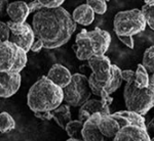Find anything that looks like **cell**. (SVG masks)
Instances as JSON below:
<instances>
[{
    "mask_svg": "<svg viewBox=\"0 0 154 141\" xmlns=\"http://www.w3.org/2000/svg\"><path fill=\"white\" fill-rule=\"evenodd\" d=\"M143 66L148 71L149 75L154 74V45L148 47L143 54Z\"/></svg>",
    "mask_w": 154,
    "mask_h": 141,
    "instance_id": "cell-23",
    "label": "cell"
},
{
    "mask_svg": "<svg viewBox=\"0 0 154 141\" xmlns=\"http://www.w3.org/2000/svg\"><path fill=\"white\" fill-rule=\"evenodd\" d=\"M27 52L11 41L0 43V72L21 73L27 65Z\"/></svg>",
    "mask_w": 154,
    "mask_h": 141,
    "instance_id": "cell-6",
    "label": "cell"
},
{
    "mask_svg": "<svg viewBox=\"0 0 154 141\" xmlns=\"http://www.w3.org/2000/svg\"><path fill=\"white\" fill-rule=\"evenodd\" d=\"M43 47H44L43 42H42L40 39L36 38V40L34 41L33 45H32V47H31V51H33V52H39Z\"/></svg>",
    "mask_w": 154,
    "mask_h": 141,
    "instance_id": "cell-32",
    "label": "cell"
},
{
    "mask_svg": "<svg viewBox=\"0 0 154 141\" xmlns=\"http://www.w3.org/2000/svg\"><path fill=\"white\" fill-rule=\"evenodd\" d=\"M118 39L125 44V46H128V48L133 49L134 48V38L133 36H122V35H119L117 36Z\"/></svg>",
    "mask_w": 154,
    "mask_h": 141,
    "instance_id": "cell-29",
    "label": "cell"
},
{
    "mask_svg": "<svg viewBox=\"0 0 154 141\" xmlns=\"http://www.w3.org/2000/svg\"><path fill=\"white\" fill-rule=\"evenodd\" d=\"M95 13L94 9L88 4H81L74 9L72 16L77 24L81 26H89L95 21Z\"/></svg>",
    "mask_w": 154,
    "mask_h": 141,
    "instance_id": "cell-16",
    "label": "cell"
},
{
    "mask_svg": "<svg viewBox=\"0 0 154 141\" xmlns=\"http://www.w3.org/2000/svg\"><path fill=\"white\" fill-rule=\"evenodd\" d=\"M32 27L35 37L43 42L44 47L54 49L70 40L77 23L64 7H43L34 13Z\"/></svg>",
    "mask_w": 154,
    "mask_h": 141,
    "instance_id": "cell-1",
    "label": "cell"
},
{
    "mask_svg": "<svg viewBox=\"0 0 154 141\" xmlns=\"http://www.w3.org/2000/svg\"><path fill=\"white\" fill-rule=\"evenodd\" d=\"M16 128V121L6 112H2L0 113V132L2 134L8 133Z\"/></svg>",
    "mask_w": 154,
    "mask_h": 141,
    "instance_id": "cell-21",
    "label": "cell"
},
{
    "mask_svg": "<svg viewBox=\"0 0 154 141\" xmlns=\"http://www.w3.org/2000/svg\"><path fill=\"white\" fill-rule=\"evenodd\" d=\"M88 35L91 37V43H93L95 55L105 54L111 44L110 34L105 30L95 28V30H93V31H88Z\"/></svg>",
    "mask_w": 154,
    "mask_h": 141,
    "instance_id": "cell-12",
    "label": "cell"
},
{
    "mask_svg": "<svg viewBox=\"0 0 154 141\" xmlns=\"http://www.w3.org/2000/svg\"><path fill=\"white\" fill-rule=\"evenodd\" d=\"M9 28H11V32L12 35H24L29 32L33 31V27L30 26L28 23H17V22H12L11 19L7 22Z\"/></svg>",
    "mask_w": 154,
    "mask_h": 141,
    "instance_id": "cell-22",
    "label": "cell"
},
{
    "mask_svg": "<svg viewBox=\"0 0 154 141\" xmlns=\"http://www.w3.org/2000/svg\"><path fill=\"white\" fill-rule=\"evenodd\" d=\"M30 13L28 3L24 0H16L9 3L7 7V16L12 22L17 23H25Z\"/></svg>",
    "mask_w": 154,
    "mask_h": 141,
    "instance_id": "cell-13",
    "label": "cell"
},
{
    "mask_svg": "<svg viewBox=\"0 0 154 141\" xmlns=\"http://www.w3.org/2000/svg\"><path fill=\"white\" fill-rule=\"evenodd\" d=\"M105 1H106V2H108V1H110V0H105Z\"/></svg>",
    "mask_w": 154,
    "mask_h": 141,
    "instance_id": "cell-35",
    "label": "cell"
},
{
    "mask_svg": "<svg viewBox=\"0 0 154 141\" xmlns=\"http://www.w3.org/2000/svg\"><path fill=\"white\" fill-rule=\"evenodd\" d=\"M135 79L125 82L123 90L125 103L126 110L144 116L154 107V74L150 77L149 86L145 88L139 87Z\"/></svg>",
    "mask_w": 154,
    "mask_h": 141,
    "instance_id": "cell-4",
    "label": "cell"
},
{
    "mask_svg": "<svg viewBox=\"0 0 154 141\" xmlns=\"http://www.w3.org/2000/svg\"><path fill=\"white\" fill-rule=\"evenodd\" d=\"M83 124L81 120H71L70 122L67 124L66 126V132L68 134L69 137L75 138L78 140H83L82 138V128H83Z\"/></svg>",
    "mask_w": 154,
    "mask_h": 141,
    "instance_id": "cell-19",
    "label": "cell"
},
{
    "mask_svg": "<svg viewBox=\"0 0 154 141\" xmlns=\"http://www.w3.org/2000/svg\"><path fill=\"white\" fill-rule=\"evenodd\" d=\"M144 16L146 19L147 25L154 31V5H149V4H144L141 8Z\"/></svg>",
    "mask_w": 154,
    "mask_h": 141,
    "instance_id": "cell-24",
    "label": "cell"
},
{
    "mask_svg": "<svg viewBox=\"0 0 154 141\" xmlns=\"http://www.w3.org/2000/svg\"><path fill=\"white\" fill-rule=\"evenodd\" d=\"M101 113L102 115H111L110 105L105 103L103 99H88L80 106L78 112V119L85 122L91 115Z\"/></svg>",
    "mask_w": 154,
    "mask_h": 141,
    "instance_id": "cell-11",
    "label": "cell"
},
{
    "mask_svg": "<svg viewBox=\"0 0 154 141\" xmlns=\"http://www.w3.org/2000/svg\"><path fill=\"white\" fill-rule=\"evenodd\" d=\"M46 76L54 83H56L57 85H59L62 88H65L70 83L72 79V74L70 73V71L66 66L60 65V63H56L51 66Z\"/></svg>",
    "mask_w": 154,
    "mask_h": 141,
    "instance_id": "cell-14",
    "label": "cell"
},
{
    "mask_svg": "<svg viewBox=\"0 0 154 141\" xmlns=\"http://www.w3.org/2000/svg\"><path fill=\"white\" fill-rule=\"evenodd\" d=\"M22 76L14 72H0V96L8 98L14 95L20 89Z\"/></svg>",
    "mask_w": 154,
    "mask_h": 141,
    "instance_id": "cell-8",
    "label": "cell"
},
{
    "mask_svg": "<svg viewBox=\"0 0 154 141\" xmlns=\"http://www.w3.org/2000/svg\"><path fill=\"white\" fill-rule=\"evenodd\" d=\"M73 48L75 50L76 57L79 60H88L91 56L95 55L93 43H91V37L88 35V31L82 29L77 34Z\"/></svg>",
    "mask_w": 154,
    "mask_h": 141,
    "instance_id": "cell-9",
    "label": "cell"
},
{
    "mask_svg": "<svg viewBox=\"0 0 154 141\" xmlns=\"http://www.w3.org/2000/svg\"><path fill=\"white\" fill-rule=\"evenodd\" d=\"M63 89L64 102L73 107H80L84 102L91 99V94H94L88 78L79 73L72 75L70 83Z\"/></svg>",
    "mask_w": 154,
    "mask_h": 141,
    "instance_id": "cell-7",
    "label": "cell"
},
{
    "mask_svg": "<svg viewBox=\"0 0 154 141\" xmlns=\"http://www.w3.org/2000/svg\"><path fill=\"white\" fill-rule=\"evenodd\" d=\"M28 5L30 8V12H36V11H38L43 8L42 4L38 1V0H31V1L28 3Z\"/></svg>",
    "mask_w": 154,
    "mask_h": 141,
    "instance_id": "cell-30",
    "label": "cell"
},
{
    "mask_svg": "<svg viewBox=\"0 0 154 141\" xmlns=\"http://www.w3.org/2000/svg\"><path fill=\"white\" fill-rule=\"evenodd\" d=\"M64 101V89L48 76L37 80L27 94V104L33 113L51 112Z\"/></svg>",
    "mask_w": 154,
    "mask_h": 141,
    "instance_id": "cell-2",
    "label": "cell"
},
{
    "mask_svg": "<svg viewBox=\"0 0 154 141\" xmlns=\"http://www.w3.org/2000/svg\"><path fill=\"white\" fill-rule=\"evenodd\" d=\"M53 113H54V120L59 125V127L65 130L67 124L71 121L70 105L68 103H62L57 108H54L53 110Z\"/></svg>",
    "mask_w": 154,
    "mask_h": 141,
    "instance_id": "cell-17",
    "label": "cell"
},
{
    "mask_svg": "<svg viewBox=\"0 0 154 141\" xmlns=\"http://www.w3.org/2000/svg\"><path fill=\"white\" fill-rule=\"evenodd\" d=\"M11 34V32L8 24L4 23V22H0V39H1V42L9 41Z\"/></svg>",
    "mask_w": 154,
    "mask_h": 141,
    "instance_id": "cell-26",
    "label": "cell"
},
{
    "mask_svg": "<svg viewBox=\"0 0 154 141\" xmlns=\"http://www.w3.org/2000/svg\"><path fill=\"white\" fill-rule=\"evenodd\" d=\"M86 4L98 14H104L107 11V2L105 0H86Z\"/></svg>",
    "mask_w": 154,
    "mask_h": 141,
    "instance_id": "cell-25",
    "label": "cell"
},
{
    "mask_svg": "<svg viewBox=\"0 0 154 141\" xmlns=\"http://www.w3.org/2000/svg\"><path fill=\"white\" fill-rule=\"evenodd\" d=\"M35 34H34V31H31L27 34H24V35H12L11 34V38H9V41L16 43L17 45H19L21 48H23L27 53L31 50V47L33 45L34 41H35Z\"/></svg>",
    "mask_w": 154,
    "mask_h": 141,
    "instance_id": "cell-18",
    "label": "cell"
},
{
    "mask_svg": "<svg viewBox=\"0 0 154 141\" xmlns=\"http://www.w3.org/2000/svg\"><path fill=\"white\" fill-rule=\"evenodd\" d=\"M99 127L107 139L114 140L119 131V123L112 115H102L99 122Z\"/></svg>",
    "mask_w": 154,
    "mask_h": 141,
    "instance_id": "cell-15",
    "label": "cell"
},
{
    "mask_svg": "<svg viewBox=\"0 0 154 141\" xmlns=\"http://www.w3.org/2000/svg\"><path fill=\"white\" fill-rule=\"evenodd\" d=\"M24 1H27V0H24Z\"/></svg>",
    "mask_w": 154,
    "mask_h": 141,
    "instance_id": "cell-36",
    "label": "cell"
},
{
    "mask_svg": "<svg viewBox=\"0 0 154 141\" xmlns=\"http://www.w3.org/2000/svg\"><path fill=\"white\" fill-rule=\"evenodd\" d=\"M135 82L140 88H145L149 86V82H150V77H149L148 71L143 66V63H140L137 66L136 70V79Z\"/></svg>",
    "mask_w": 154,
    "mask_h": 141,
    "instance_id": "cell-20",
    "label": "cell"
},
{
    "mask_svg": "<svg viewBox=\"0 0 154 141\" xmlns=\"http://www.w3.org/2000/svg\"><path fill=\"white\" fill-rule=\"evenodd\" d=\"M153 108H154V107H153Z\"/></svg>",
    "mask_w": 154,
    "mask_h": 141,
    "instance_id": "cell-37",
    "label": "cell"
},
{
    "mask_svg": "<svg viewBox=\"0 0 154 141\" xmlns=\"http://www.w3.org/2000/svg\"><path fill=\"white\" fill-rule=\"evenodd\" d=\"M42 4L43 7H48V8H53V7H59L62 6L65 0H38Z\"/></svg>",
    "mask_w": 154,
    "mask_h": 141,
    "instance_id": "cell-27",
    "label": "cell"
},
{
    "mask_svg": "<svg viewBox=\"0 0 154 141\" xmlns=\"http://www.w3.org/2000/svg\"><path fill=\"white\" fill-rule=\"evenodd\" d=\"M101 117V113H96L84 122L82 128V138L84 141H104L107 139L99 127Z\"/></svg>",
    "mask_w": 154,
    "mask_h": 141,
    "instance_id": "cell-10",
    "label": "cell"
},
{
    "mask_svg": "<svg viewBox=\"0 0 154 141\" xmlns=\"http://www.w3.org/2000/svg\"><path fill=\"white\" fill-rule=\"evenodd\" d=\"M119 123V131L114 140L116 141H149L151 137L143 115L133 110H120L111 113Z\"/></svg>",
    "mask_w": 154,
    "mask_h": 141,
    "instance_id": "cell-3",
    "label": "cell"
},
{
    "mask_svg": "<svg viewBox=\"0 0 154 141\" xmlns=\"http://www.w3.org/2000/svg\"><path fill=\"white\" fill-rule=\"evenodd\" d=\"M146 19L141 9L122 10L115 14L113 21V28L116 35L134 36L146 29Z\"/></svg>",
    "mask_w": 154,
    "mask_h": 141,
    "instance_id": "cell-5",
    "label": "cell"
},
{
    "mask_svg": "<svg viewBox=\"0 0 154 141\" xmlns=\"http://www.w3.org/2000/svg\"><path fill=\"white\" fill-rule=\"evenodd\" d=\"M144 2L149 5H154V0H144Z\"/></svg>",
    "mask_w": 154,
    "mask_h": 141,
    "instance_id": "cell-34",
    "label": "cell"
},
{
    "mask_svg": "<svg viewBox=\"0 0 154 141\" xmlns=\"http://www.w3.org/2000/svg\"><path fill=\"white\" fill-rule=\"evenodd\" d=\"M122 78H123V81H125V82L131 80V79H135L136 78V72H134L131 70L122 71Z\"/></svg>",
    "mask_w": 154,
    "mask_h": 141,
    "instance_id": "cell-31",
    "label": "cell"
},
{
    "mask_svg": "<svg viewBox=\"0 0 154 141\" xmlns=\"http://www.w3.org/2000/svg\"><path fill=\"white\" fill-rule=\"evenodd\" d=\"M8 1L7 0H0V16H3L7 14V7H8Z\"/></svg>",
    "mask_w": 154,
    "mask_h": 141,
    "instance_id": "cell-33",
    "label": "cell"
},
{
    "mask_svg": "<svg viewBox=\"0 0 154 141\" xmlns=\"http://www.w3.org/2000/svg\"><path fill=\"white\" fill-rule=\"evenodd\" d=\"M34 116H35L37 119L42 120V121H49L54 119L53 110H51V112H37V113H34Z\"/></svg>",
    "mask_w": 154,
    "mask_h": 141,
    "instance_id": "cell-28",
    "label": "cell"
}]
</instances>
